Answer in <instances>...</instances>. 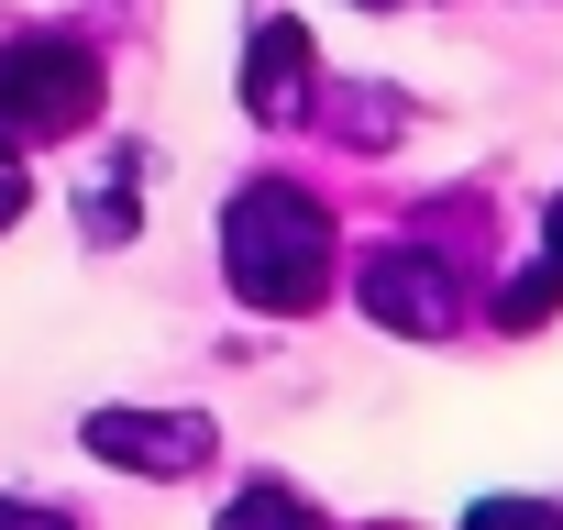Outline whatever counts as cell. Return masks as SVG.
I'll return each mask as SVG.
<instances>
[{
  "label": "cell",
  "mask_w": 563,
  "mask_h": 530,
  "mask_svg": "<svg viewBox=\"0 0 563 530\" xmlns=\"http://www.w3.org/2000/svg\"><path fill=\"white\" fill-rule=\"evenodd\" d=\"M100 111V56L78 34H23L0 45V144H34V133H78Z\"/></svg>",
  "instance_id": "7a4b0ae2"
},
{
  "label": "cell",
  "mask_w": 563,
  "mask_h": 530,
  "mask_svg": "<svg viewBox=\"0 0 563 530\" xmlns=\"http://www.w3.org/2000/svg\"><path fill=\"white\" fill-rule=\"evenodd\" d=\"M221 530H321V519H310V497H299V486H243Z\"/></svg>",
  "instance_id": "8992f818"
},
{
  "label": "cell",
  "mask_w": 563,
  "mask_h": 530,
  "mask_svg": "<svg viewBox=\"0 0 563 530\" xmlns=\"http://www.w3.org/2000/svg\"><path fill=\"white\" fill-rule=\"evenodd\" d=\"M78 442H89L100 464H133V475H188V464H210V420H199V409H89Z\"/></svg>",
  "instance_id": "3957f363"
},
{
  "label": "cell",
  "mask_w": 563,
  "mask_h": 530,
  "mask_svg": "<svg viewBox=\"0 0 563 530\" xmlns=\"http://www.w3.org/2000/svg\"><path fill=\"white\" fill-rule=\"evenodd\" d=\"M221 265H232V288L254 310H310L332 288V221H321V199L254 177L232 199V221H221Z\"/></svg>",
  "instance_id": "6da1fadb"
},
{
  "label": "cell",
  "mask_w": 563,
  "mask_h": 530,
  "mask_svg": "<svg viewBox=\"0 0 563 530\" xmlns=\"http://www.w3.org/2000/svg\"><path fill=\"white\" fill-rule=\"evenodd\" d=\"M365 310L387 321V332H409V343H431V332H453V265L442 254H420V243H387V254H365Z\"/></svg>",
  "instance_id": "277c9868"
},
{
  "label": "cell",
  "mask_w": 563,
  "mask_h": 530,
  "mask_svg": "<svg viewBox=\"0 0 563 530\" xmlns=\"http://www.w3.org/2000/svg\"><path fill=\"white\" fill-rule=\"evenodd\" d=\"M552 254H563V199H552Z\"/></svg>",
  "instance_id": "9c48e42d"
},
{
  "label": "cell",
  "mask_w": 563,
  "mask_h": 530,
  "mask_svg": "<svg viewBox=\"0 0 563 530\" xmlns=\"http://www.w3.org/2000/svg\"><path fill=\"white\" fill-rule=\"evenodd\" d=\"M243 111L254 122H299L310 111V34L299 23H265L243 45Z\"/></svg>",
  "instance_id": "5b68a950"
},
{
  "label": "cell",
  "mask_w": 563,
  "mask_h": 530,
  "mask_svg": "<svg viewBox=\"0 0 563 530\" xmlns=\"http://www.w3.org/2000/svg\"><path fill=\"white\" fill-rule=\"evenodd\" d=\"M464 530H563V508H541V497H486Z\"/></svg>",
  "instance_id": "52a82bcc"
},
{
  "label": "cell",
  "mask_w": 563,
  "mask_h": 530,
  "mask_svg": "<svg viewBox=\"0 0 563 530\" xmlns=\"http://www.w3.org/2000/svg\"><path fill=\"white\" fill-rule=\"evenodd\" d=\"M0 530H67V519H34V508H0Z\"/></svg>",
  "instance_id": "ba28073f"
}]
</instances>
